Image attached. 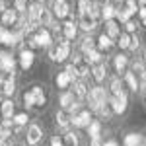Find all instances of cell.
<instances>
[{
  "mask_svg": "<svg viewBox=\"0 0 146 146\" xmlns=\"http://www.w3.org/2000/svg\"><path fill=\"white\" fill-rule=\"evenodd\" d=\"M49 55H51V58H53V60H56V62L66 60V56L70 55V41H60L56 47L49 49Z\"/></svg>",
  "mask_w": 146,
  "mask_h": 146,
  "instance_id": "6da1fadb",
  "label": "cell"
},
{
  "mask_svg": "<svg viewBox=\"0 0 146 146\" xmlns=\"http://www.w3.org/2000/svg\"><path fill=\"white\" fill-rule=\"evenodd\" d=\"M88 101H90V107L92 111H98V107H100L101 103H105L107 101V96H105V90L103 88H94V90H90V94H88Z\"/></svg>",
  "mask_w": 146,
  "mask_h": 146,
  "instance_id": "7a4b0ae2",
  "label": "cell"
},
{
  "mask_svg": "<svg viewBox=\"0 0 146 146\" xmlns=\"http://www.w3.org/2000/svg\"><path fill=\"white\" fill-rule=\"evenodd\" d=\"M90 123H92V113L90 111H78V113L72 115V125L78 127V129L90 127Z\"/></svg>",
  "mask_w": 146,
  "mask_h": 146,
  "instance_id": "3957f363",
  "label": "cell"
},
{
  "mask_svg": "<svg viewBox=\"0 0 146 146\" xmlns=\"http://www.w3.org/2000/svg\"><path fill=\"white\" fill-rule=\"evenodd\" d=\"M80 27L84 31H94L96 29V18L92 16V12H82L80 14Z\"/></svg>",
  "mask_w": 146,
  "mask_h": 146,
  "instance_id": "277c9868",
  "label": "cell"
},
{
  "mask_svg": "<svg viewBox=\"0 0 146 146\" xmlns=\"http://www.w3.org/2000/svg\"><path fill=\"white\" fill-rule=\"evenodd\" d=\"M53 12H55L56 18H66V16H68L66 0H55V2H53Z\"/></svg>",
  "mask_w": 146,
  "mask_h": 146,
  "instance_id": "5b68a950",
  "label": "cell"
},
{
  "mask_svg": "<svg viewBox=\"0 0 146 146\" xmlns=\"http://www.w3.org/2000/svg\"><path fill=\"white\" fill-rule=\"evenodd\" d=\"M0 68L14 74V58H12L10 53H0Z\"/></svg>",
  "mask_w": 146,
  "mask_h": 146,
  "instance_id": "8992f818",
  "label": "cell"
},
{
  "mask_svg": "<svg viewBox=\"0 0 146 146\" xmlns=\"http://www.w3.org/2000/svg\"><path fill=\"white\" fill-rule=\"evenodd\" d=\"M35 39H37L39 47H51V41H53L49 29H39V31L35 33Z\"/></svg>",
  "mask_w": 146,
  "mask_h": 146,
  "instance_id": "52a82bcc",
  "label": "cell"
},
{
  "mask_svg": "<svg viewBox=\"0 0 146 146\" xmlns=\"http://www.w3.org/2000/svg\"><path fill=\"white\" fill-rule=\"evenodd\" d=\"M2 23L4 25H14V23H18V10H2Z\"/></svg>",
  "mask_w": 146,
  "mask_h": 146,
  "instance_id": "ba28073f",
  "label": "cell"
},
{
  "mask_svg": "<svg viewBox=\"0 0 146 146\" xmlns=\"http://www.w3.org/2000/svg\"><path fill=\"white\" fill-rule=\"evenodd\" d=\"M41 129L37 127V125H31L29 129H27V142L29 144H37L39 140H41Z\"/></svg>",
  "mask_w": 146,
  "mask_h": 146,
  "instance_id": "9c48e42d",
  "label": "cell"
},
{
  "mask_svg": "<svg viewBox=\"0 0 146 146\" xmlns=\"http://www.w3.org/2000/svg\"><path fill=\"white\" fill-rule=\"evenodd\" d=\"M20 64H22L23 70H27V68L33 64V53L27 51V49H23L22 53H20Z\"/></svg>",
  "mask_w": 146,
  "mask_h": 146,
  "instance_id": "30bf717a",
  "label": "cell"
},
{
  "mask_svg": "<svg viewBox=\"0 0 146 146\" xmlns=\"http://www.w3.org/2000/svg\"><path fill=\"white\" fill-rule=\"evenodd\" d=\"M0 43L2 45H14V43H18L16 41V35L8 31L6 27H0Z\"/></svg>",
  "mask_w": 146,
  "mask_h": 146,
  "instance_id": "8fae6325",
  "label": "cell"
},
{
  "mask_svg": "<svg viewBox=\"0 0 146 146\" xmlns=\"http://www.w3.org/2000/svg\"><path fill=\"white\" fill-rule=\"evenodd\" d=\"M125 82H127V86H129L133 92L140 90V80L136 78L135 72H125Z\"/></svg>",
  "mask_w": 146,
  "mask_h": 146,
  "instance_id": "7c38bea8",
  "label": "cell"
},
{
  "mask_svg": "<svg viewBox=\"0 0 146 146\" xmlns=\"http://www.w3.org/2000/svg\"><path fill=\"white\" fill-rule=\"evenodd\" d=\"M105 33L109 35V37H119V35H121L119 23L115 22V20H107V22H105Z\"/></svg>",
  "mask_w": 146,
  "mask_h": 146,
  "instance_id": "4fadbf2b",
  "label": "cell"
},
{
  "mask_svg": "<svg viewBox=\"0 0 146 146\" xmlns=\"http://www.w3.org/2000/svg\"><path fill=\"white\" fill-rule=\"evenodd\" d=\"M92 76H94L96 82H101V80L105 78V66H103L101 62L94 64V66H92Z\"/></svg>",
  "mask_w": 146,
  "mask_h": 146,
  "instance_id": "5bb4252c",
  "label": "cell"
},
{
  "mask_svg": "<svg viewBox=\"0 0 146 146\" xmlns=\"http://www.w3.org/2000/svg\"><path fill=\"white\" fill-rule=\"evenodd\" d=\"M138 144H142V135L131 133V135L125 136V146H138Z\"/></svg>",
  "mask_w": 146,
  "mask_h": 146,
  "instance_id": "9a60e30c",
  "label": "cell"
},
{
  "mask_svg": "<svg viewBox=\"0 0 146 146\" xmlns=\"http://www.w3.org/2000/svg\"><path fill=\"white\" fill-rule=\"evenodd\" d=\"M56 123H58V127L66 129L68 125L72 123V117H70L66 111H58V113H56Z\"/></svg>",
  "mask_w": 146,
  "mask_h": 146,
  "instance_id": "2e32d148",
  "label": "cell"
},
{
  "mask_svg": "<svg viewBox=\"0 0 146 146\" xmlns=\"http://www.w3.org/2000/svg\"><path fill=\"white\" fill-rule=\"evenodd\" d=\"M127 66H129V58H127L125 55H117L115 56V70H117V72H125Z\"/></svg>",
  "mask_w": 146,
  "mask_h": 146,
  "instance_id": "e0dca14e",
  "label": "cell"
},
{
  "mask_svg": "<svg viewBox=\"0 0 146 146\" xmlns=\"http://www.w3.org/2000/svg\"><path fill=\"white\" fill-rule=\"evenodd\" d=\"M111 39H113V37H109L107 33H101V35H100V39H98V47H100L101 51H107V49H111V45H113Z\"/></svg>",
  "mask_w": 146,
  "mask_h": 146,
  "instance_id": "ac0fdd59",
  "label": "cell"
},
{
  "mask_svg": "<svg viewBox=\"0 0 146 146\" xmlns=\"http://www.w3.org/2000/svg\"><path fill=\"white\" fill-rule=\"evenodd\" d=\"M60 105H62V107H64V109H72V107H74V105H76V103H74V94H62V96H60Z\"/></svg>",
  "mask_w": 146,
  "mask_h": 146,
  "instance_id": "d6986e66",
  "label": "cell"
},
{
  "mask_svg": "<svg viewBox=\"0 0 146 146\" xmlns=\"http://www.w3.org/2000/svg\"><path fill=\"white\" fill-rule=\"evenodd\" d=\"M62 31H64V37L66 39H74L76 37V25H74V22H64Z\"/></svg>",
  "mask_w": 146,
  "mask_h": 146,
  "instance_id": "ffe728a7",
  "label": "cell"
},
{
  "mask_svg": "<svg viewBox=\"0 0 146 146\" xmlns=\"http://www.w3.org/2000/svg\"><path fill=\"white\" fill-rule=\"evenodd\" d=\"M41 10H43V6H41L39 2L31 4V6H29V10H27V18H29V20H39V14H41Z\"/></svg>",
  "mask_w": 146,
  "mask_h": 146,
  "instance_id": "44dd1931",
  "label": "cell"
},
{
  "mask_svg": "<svg viewBox=\"0 0 146 146\" xmlns=\"http://www.w3.org/2000/svg\"><path fill=\"white\" fill-rule=\"evenodd\" d=\"M86 62H90L92 66H94V64H98V62H101V55H100V51H96V49L88 51V53H86Z\"/></svg>",
  "mask_w": 146,
  "mask_h": 146,
  "instance_id": "7402d4cb",
  "label": "cell"
},
{
  "mask_svg": "<svg viewBox=\"0 0 146 146\" xmlns=\"http://www.w3.org/2000/svg\"><path fill=\"white\" fill-rule=\"evenodd\" d=\"M12 121L14 119H6V117L0 121V135L2 136H8L12 133Z\"/></svg>",
  "mask_w": 146,
  "mask_h": 146,
  "instance_id": "603a6c76",
  "label": "cell"
},
{
  "mask_svg": "<svg viewBox=\"0 0 146 146\" xmlns=\"http://www.w3.org/2000/svg\"><path fill=\"white\" fill-rule=\"evenodd\" d=\"M70 82H72V78L68 76V72H66V70H64V72H60V74L56 76V86H58V88H66Z\"/></svg>",
  "mask_w": 146,
  "mask_h": 146,
  "instance_id": "cb8c5ba5",
  "label": "cell"
},
{
  "mask_svg": "<svg viewBox=\"0 0 146 146\" xmlns=\"http://www.w3.org/2000/svg\"><path fill=\"white\" fill-rule=\"evenodd\" d=\"M31 92H33V98H35V105H45V94H43V90L39 86H35V88H31Z\"/></svg>",
  "mask_w": 146,
  "mask_h": 146,
  "instance_id": "d4e9b609",
  "label": "cell"
},
{
  "mask_svg": "<svg viewBox=\"0 0 146 146\" xmlns=\"http://www.w3.org/2000/svg\"><path fill=\"white\" fill-rule=\"evenodd\" d=\"M2 115L6 117V119H12V115H14V103L10 100L2 101Z\"/></svg>",
  "mask_w": 146,
  "mask_h": 146,
  "instance_id": "484cf974",
  "label": "cell"
},
{
  "mask_svg": "<svg viewBox=\"0 0 146 146\" xmlns=\"http://www.w3.org/2000/svg\"><path fill=\"white\" fill-rule=\"evenodd\" d=\"M2 92H4L6 96H12V94L16 92V84H14L12 78H6L4 82H2Z\"/></svg>",
  "mask_w": 146,
  "mask_h": 146,
  "instance_id": "4316f807",
  "label": "cell"
},
{
  "mask_svg": "<svg viewBox=\"0 0 146 146\" xmlns=\"http://www.w3.org/2000/svg\"><path fill=\"white\" fill-rule=\"evenodd\" d=\"M115 14H117V10L113 8L111 4H107V6H103V10H101V18L107 22V20H113V18H115Z\"/></svg>",
  "mask_w": 146,
  "mask_h": 146,
  "instance_id": "83f0119b",
  "label": "cell"
},
{
  "mask_svg": "<svg viewBox=\"0 0 146 146\" xmlns=\"http://www.w3.org/2000/svg\"><path fill=\"white\" fill-rule=\"evenodd\" d=\"M74 94H76L78 98H86V96H88V86H86L84 82H76V84H74Z\"/></svg>",
  "mask_w": 146,
  "mask_h": 146,
  "instance_id": "f1b7e54d",
  "label": "cell"
},
{
  "mask_svg": "<svg viewBox=\"0 0 146 146\" xmlns=\"http://www.w3.org/2000/svg\"><path fill=\"white\" fill-rule=\"evenodd\" d=\"M121 92H125L123 90V82H121L119 78H113L111 80V94L113 96H119Z\"/></svg>",
  "mask_w": 146,
  "mask_h": 146,
  "instance_id": "f546056e",
  "label": "cell"
},
{
  "mask_svg": "<svg viewBox=\"0 0 146 146\" xmlns=\"http://www.w3.org/2000/svg\"><path fill=\"white\" fill-rule=\"evenodd\" d=\"M88 131H90V136H92V138H98V136H100V133H101V125L98 123V121H92L90 127H88Z\"/></svg>",
  "mask_w": 146,
  "mask_h": 146,
  "instance_id": "4dcf8cb0",
  "label": "cell"
},
{
  "mask_svg": "<svg viewBox=\"0 0 146 146\" xmlns=\"http://www.w3.org/2000/svg\"><path fill=\"white\" fill-rule=\"evenodd\" d=\"M39 23H41V25H51V12L49 10H45V8H43V10H41V14H39Z\"/></svg>",
  "mask_w": 146,
  "mask_h": 146,
  "instance_id": "1f68e13d",
  "label": "cell"
},
{
  "mask_svg": "<svg viewBox=\"0 0 146 146\" xmlns=\"http://www.w3.org/2000/svg\"><path fill=\"white\" fill-rule=\"evenodd\" d=\"M82 51H84V53H88V51H92V49H94V47H96V41H94V39H92V37H84V39H82Z\"/></svg>",
  "mask_w": 146,
  "mask_h": 146,
  "instance_id": "d6a6232c",
  "label": "cell"
},
{
  "mask_svg": "<svg viewBox=\"0 0 146 146\" xmlns=\"http://www.w3.org/2000/svg\"><path fill=\"white\" fill-rule=\"evenodd\" d=\"M62 142H64V146H78V138H76L74 133H66Z\"/></svg>",
  "mask_w": 146,
  "mask_h": 146,
  "instance_id": "836d02e7",
  "label": "cell"
},
{
  "mask_svg": "<svg viewBox=\"0 0 146 146\" xmlns=\"http://www.w3.org/2000/svg\"><path fill=\"white\" fill-rule=\"evenodd\" d=\"M129 45H131V35L121 33L119 35V47H121V49H129Z\"/></svg>",
  "mask_w": 146,
  "mask_h": 146,
  "instance_id": "e575fe53",
  "label": "cell"
},
{
  "mask_svg": "<svg viewBox=\"0 0 146 146\" xmlns=\"http://www.w3.org/2000/svg\"><path fill=\"white\" fill-rule=\"evenodd\" d=\"M92 6H94V2L92 0H78V8H80V14L82 12H90Z\"/></svg>",
  "mask_w": 146,
  "mask_h": 146,
  "instance_id": "d590c367",
  "label": "cell"
},
{
  "mask_svg": "<svg viewBox=\"0 0 146 146\" xmlns=\"http://www.w3.org/2000/svg\"><path fill=\"white\" fill-rule=\"evenodd\" d=\"M23 103H25V107H31V105H35V98H33V92H25L23 94Z\"/></svg>",
  "mask_w": 146,
  "mask_h": 146,
  "instance_id": "8d00e7d4",
  "label": "cell"
},
{
  "mask_svg": "<svg viewBox=\"0 0 146 146\" xmlns=\"http://www.w3.org/2000/svg\"><path fill=\"white\" fill-rule=\"evenodd\" d=\"M125 10L129 12L131 16H133V14H136V10H138V6H136V0H127V6H125Z\"/></svg>",
  "mask_w": 146,
  "mask_h": 146,
  "instance_id": "74e56055",
  "label": "cell"
},
{
  "mask_svg": "<svg viewBox=\"0 0 146 146\" xmlns=\"http://www.w3.org/2000/svg\"><path fill=\"white\" fill-rule=\"evenodd\" d=\"M115 18L127 23V22H129V18H131V14H129V12H127V10L123 8V10H117V14H115Z\"/></svg>",
  "mask_w": 146,
  "mask_h": 146,
  "instance_id": "f35d334b",
  "label": "cell"
},
{
  "mask_svg": "<svg viewBox=\"0 0 146 146\" xmlns=\"http://www.w3.org/2000/svg\"><path fill=\"white\" fill-rule=\"evenodd\" d=\"M66 72H68V76L74 80V78H78V66L76 64H68L66 66Z\"/></svg>",
  "mask_w": 146,
  "mask_h": 146,
  "instance_id": "ab89813d",
  "label": "cell"
},
{
  "mask_svg": "<svg viewBox=\"0 0 146 146\" xmlns=\"http://www.w3.org/2000/svg\"><path fill=\"white\" fill-rule=\"evenodd\" d=\"M14 121H16L18 125H25L27 123V115H25V113H18V115L14 117Z\"/></svg>",
  "mask_w": 146,
  "mask_h": 146,
  "instance_id": "60d3db41",
  "label": "cell"
},
{
  "mask_svg": "<svg viewBox=\"0 0 146 146\" xmlns=\"http://www.w3.org/2000/svg\"><path fill=\"white\" fill-rule=\"evenodd\" d=\"M138 45H140L138 37H136V35H133V37H131V45H129V49H131V51H136V49H138Z\"/></svg>",
  "mask_w": 146,
  "mask_h": 146,
  "instance_id": "b9f144b4",
  "label": "cell"
},
{
  "mask_svg": "<svg viewBox=\"0 0 146 146\" xmlns=\"http://www.w3.org/2000/svg\"><path fill=\"white\" fill-rule=\"evenodd\" d=\"M14 6L18 12H25V0H14Z\"/></svg>",
  "mask_w": 146,
  "mask_h": 146,
  "instance_id": "7bdbcfd3",
  "label": "cell"
},
{
  "mask_svg": "<svg viewBox=\"0 0 146 146\" xmlns=\"http://www.w3.org/2000/svg\"><path fill=\"white\" fill-rule=\"evenodd\" d=\"M138 14H140V20H142V25H146V8H144V6H140V8H138Z\"/></svg>",
  "mask_w": 146,
  "mask_h": 146,
  "instance_id": "ee69618b",
  "label": "cell"
},
{
  "mask_svg": "<svg viewBox=\"0 0 146 146\" xmlns=\"http://www.w3.org/2000/svg\"><path fill=\"white\" fill-rule=\"evenodd\" d=\"M125 27H127V31H129V33H133V31L136 29V23L135 22H127V23H125Z\"/></svg>",
  "mask_w": 146,
  "mask_h": 146,
  "instance_id": "f6af8a7d",
  "label": "cell"
},
{
  "mask_svg": "<svg viewBox=\"0 0 146 146\" xmlns=\"http://www.w3.org/2000/svg\"><path fill=\"white\" fill-rule=\"evenodd\" d=\"M51 146H64V142H62L60 138H56V136H53V138H51Z\"/></svg>",
  "mask_w": 146,
  "mask_h": 146,
  "instance_id": "bcb514c9",
  "label": "cell"
},
{
  "mask_svg": "<svg viewBox=\"0 0 146 146\" xmlns=\"http://www.w3.org/2000/svg\"><path fill=\"white\" fill-rule=\"evenodd\" d=\"M103 146H119V144H117V140H107V142H103Z\"/></svg>",
  "mask_w": 146,
  "mask_h": 146,
  "instance_id": "7dc6e473",
  "label": "cell"
},
{
  "mask_svg": "<svg viewBox=\"0 0 146 146\" xmlns=\"http://www.w3.org/2000/svg\"><path fill=\"white\" fill-rule=\"evenodd\" d=\"M100 4H101V6H107V4H109V0H100Z\"/></svg>",
  "mask_w": 146,
  "mask_h": 146,
  "instance_id": "c3c4849f",
  "label": "cell"
},
{
  "mask_svg": "<svg viewBox=\"0 0 146 146\" xmlns=\"http://www.w3.org/2000/svg\"><path fill=\"white\" fill-rule=\"evenodd\" d=\"M138 4H140V6H144V4H146V0H138Z\"/></svg>",
  "mask_w": 146,
  "mask_h": 146,
  "instance_id": "681fc988",
  "label": "cell"
},
{
  "mask_svg": "<svg viewBox=\"0 0 146 146\" xmlns=\"http://www.w3.org/2000/svg\"><path fill=\"white\" fill-rule=\"evenodd\" d=\"M0 146H8V144H6V142H4V138H2V140H0Z\"/></svg>",
  "mask_w": 146,
  "mask_h": 146,
  "instance_id": "f907efd6",
  "label": "cell"
},
{
  "mask_svg": "<svg viewBox=\"0 0 146 146\" xmlns=\"http://www.w3.org/2000/svg\"><path fill=\"white\" fill-rule=\"evenodd\" d=\"M144 64H146V53H144Z\"/></svg>",
  "mask_w": 146,
  "mask_h": 146,
  "instance_id": "816d5d0a",
  "label": "cell"
},
{
  "mask_svg": "<svg viewBox=\"0 0 146 146\" xmlns=\"http://www.w3.org/2000/svg\"><path fill=\"white\" fill-rule=\"evenodd\" d=\"M138 146H144V144H138Z\"/></svg>",
  "mask_w": 146,
  "mask_h": 146,
  "instance_id": "f5cc1de1",
  "label": "cell"
},
{
  "mask_svg": "<svg viewBox=\"0 0 146 146\" xmlns=\"http://www.w3.org/2000/svg\"><path fill=\"white\" fill-rule=\"evenodd\" d=\"M37 2H41V0H37Z\"/></svg>",
  "mask_w": 146,
  "mask_h": 146,
  "instance_id": "db71d44e",
  "label": "cell"
}]
</instances>
